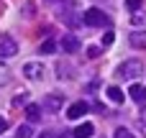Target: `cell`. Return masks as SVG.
<instances>
[{
	"label": "cell",
	"mask_w": 146,
	"mask_h": 138,
	"mask_svg": "<svg viewBox=\"0 0 146 138\" xmlns=\"http://www.w3.org/2000/svg\"><path fill=\"white\" fill-rule=\"evenodd\" d=\"M82 20H85L87 26H103V28H108V26H110V15H108V13H103V10H98V8L85 10Z\"/></svg>",
	"instance_id": "obj_1"
},
{
	"label": "cell",
	"mask_w": 146,
	"mask_h": 138,
	"mask_svg": "<svg viewBox=\"0 0 146 138\" xmlns=\"http://www.w3.org/2000/svg\"><path fill=\"white\" fill-rule=\"evenodd\" d=\"M115 74H118L121 79H133V77L141 74V61H139V59H128V61H123V64L115 69Z\"/></svg>",
	"instance_id": "obj_2"
},
{
	"label": "cell",
	"mask_w": 146,
	"mask_h": 138,
	"mask_svg": "<svg viewBox=\"0 0 146 138\" xmlns=\"http://www.w3.org/2000/svg\"><path fill=\"white\" fill-rule=\"evenodd\" d=\"M18 54V44L13 36L8 33H0V59H8V56H15Z\"/></svg>",
	"instance_id": "obj_3"
},
{
	"label": "cell",
	"mask_w": 146,
	"mask_h": 138,
	"mask_svg": "<svg viewBox=\"0 0 146 138\" xmlns=\"http://www.w3.org/2000/svg\"><path fill=\"white\" fill-rule=\"evenodd\" d=\"M87 110H90V105H87L85 100H77L74 105H69V110H67V118H69V120H77V118H82Z\"/></svg>",
	"instance_id": "obj_4"
},
{
	"label": "cell",
	"mask_w": 146,
	"mask_h": 138,
	"mask_svg": "<svg viewBox=\"0 0 146 138\" xmlns=\"http://www.w3.org/2000/svg\"><path fill=\"white\" fill-rule=\"evenodd\" d=\"M23 74L31 77V79H41V77H44V64H38V61H28V64H23Z\"/></svg>",
	"instance_id": "obj_5"
},
{
	"label": "cell",
	"mask_w": 146,
	"mask_h": 138,
	"mask_svg": "<svg viewBox=\"0 0 146 138\" xmlns=\"http://www.w3.org/2000/svg\"><path fill=\"white\" fill-rule=\"evenodd\" d=\"M59 46H62L67 54H74V51L80 49V38H77V36H72V33H67V36H62Z\"/></svg>",
	"instance_id": "obj_6"
},
{
	"label": "cell",
	"mask_w": 146,
	"mask_h": 138,
	"mask_svg": "<svg viewBox=\"0 0 146 138\" xmlns=\"http://www.w3.org/2000/svg\"><path fill=\"white\" fill-rule=\"evenodd\" d=\"M128 95H131L133 102H139V105H144V102H146V87H144V85H131Z\"/></svg>",
	"instance_id": "obj_7"
},
{
	"label": "cell",
	"mask_w": 146,
	"mask_h": 138,
	"mask_svg": "<svg viewBox=\"0 0 146 138\" xmlns=\"http://www.w3.org/2000/svg\"><path fill=\"white\" fill-rule=\"evenodd\" d=\"M26 118H28L31 123H38V120H41V105L28 102V105H26Z\"/></svg>",
	"instance_id": "obj_8"
},
{
	"label": "cell",
	"mask_w": 146,
	"mask_h": 138,
	"mask_svg": "<svg viewBox=\"0 0 146 138\" xmlns=\"http://www.w3.org/2000/svg\"><path fill=\"white\" fill-rule=\"evenodd\" d=\"M92 133H95L92 123H80V125L74 128V133H72V136H74V138H90Z\"/></svg>",
	"instance_id": "obj_9"
},
{
	"label": "cell",
	"mask_w": 146,
	"mask_h": 138,
	"mask_svg": "<svg viewBox=\"0 0 146 138\" xmlns=\"http://www.w3.org/2000/svg\"><path fill=\"white\" fill-rule=\"evenodd\" d=\"M62 102H64V97H62V95H49V97L44 100V108H49V110H59V108H62Z\"/></svg>",
	"instance_id": "obj_10"
},
{
	"label": "cell",
	"mask_w": 146,
	"mask_h": 138,
	"mask_svg": "<svg viewBox=\"0 0 146 138\" xmlns=\"http://www.w3.org/2000/svg\"><path fill=\"white\" fill-rule=\"evenodd\" d=\"M131 46H133V49H146V31L131 33Z\"/></svg>",
	"instance_id": "obj_11"
},
{
	"label": "cell",
	"mask_w": 146,
	"mask_h": 138,
	"mask_svg": "<svg viewBox=\"0 0 146 138\" xmlns=\"http://www.w3.org/2000/svg\"><path fill=\"white\" fill-rule=\"evenodd\" d=\"M108 97H110L113 102H118V105H121V102H123V92H121V87L110 85V87H108Z\"/></svg>",
	"instance_id": "obj_12"
},
{
	"label": "cell",
	"mask_w": 146,
	"mask_h": 138,
	"mask_svg": "<svg viewBox=\"0 0 146 138\" xmlns=\"http://www.w3.org/2000/svg\"><path fill=\"white\" fill-rule=\"evenodd\" d=\"M54 51H56V41H44L38 49V54H54Z\"/></svg>",
	"instance_id": "obj_13"
},
{
	"label": "cell",
	"mask_w": 146,
	"mask_h": 138,
	"mask_svg": "<svg viewBox=\"0 0 146 138\" xmlns=\"http://www.w3.org/2000/svg\"><path fill=\"white\" fill-rule=\"evenodd\" d=\"M8 79H10V72H8V67H5V64L0 61V87H3V85H5Z\"/></svg>",
	"instance_id": "obj_14"
},
{
	"label": "cell",
	"mask_w": 146,
	"mask_h": 138,
	"mask_svg": "<svg viewBox=\"0 0 146 138\" xmlns=\"http://www.w3.org/2000/svg\"><path fill=\"white\" fill-rule=\"evenodd\" d=\"M113 136H115V138H136L128 128H115V133H113Z\"/></svg>",
	"instance_id": "obj_15"
},
{
	"label": "cell",
	"mask_w": 146,
	"mask_h": 138,
	"mask_svg": "<svg viewBox=\"0 0 146 138\" xmlns=\"http://www.w3.org/2000/svg\"><path fill=\"white\" fill-rule=\"evenodd\" d=\"M18 138H31V128L28 125H21L18 128Z\"/></svg>",
	"instance_id": "obj_16"
},
{
	"label": "cell",
	"mask_w": 146,
	"mask_h": 138,
	"mask_svg": "<svg viewBox=\"0 0 146 138\" xmlns=\"http://www.w3.org/2000/svg\"><path fill=\"white\" fill-rule=\"evenodd\" d=\"M126 8L128 10H139L141 8V0H126Z\"/></svg>",
	"instance_id": "obj_17"
},
{
	"label": "cell",
	"mask_w": 146,
	"mask_h": 138,
	"mask_svg": "<svg viewBox=\"0 0 146 138\" xmlns=\"http://www.w3.org/2000/svg\"><path fill=\"white\" fill-rule=\"evenodd\" d=\"M113 38H115V33H113V31H108V33L103 36V44H105V46H110V44H113Z\"/></svg>",
	"instance_id": "obj_18"
},
{
	"label": "cell",
	"mask_w": 146,
	"mask_h": 138,
	"mask_svg": "<svg viewBox=\"0 0 146 138\" xmlns=\"http://www.w3.org/2000/svg\"><path fill=\"white\" fill-rule=\"evenodd\" d=\"M87 56H90V59H98V56H100V49H98V46H90V49H87Z\"/></svg>",
	"instance_id": "obj_19"
},
{
	"label": "cell",
	"mask_w": 146,
	"mask_h": 138,
	"mask_svg": "<svg viewBox=\"0 0 146 138\" xmlns=\"http://www.w3.org/2000/svg\"><path fill=\"white\" fill-rule=\"evenodd\" d=\"M23 102H26L23 95H15V97H13V105H23Z\"/></svg>",
	"instance_id": "obj_20"
},
{
	"label": "cell",
	"mask_w": 146,
	"mask_h": 138,
	"mask_svg": "<svg viewBox=\"0 0 146 138\" xmlns=\"http://www.w3.org/2000/svg\"><path fill=\"white\" fill-rule=\"evenodd\" d=\"M5 128H8V123H5V120H3V118H0V136H3V133H5Z\"/></svg>",
	"instance_id": "obj_21"
},
{
	"label": "cell",
	"mask_w": 146,
	"mask_h": 138,
	"mask_svg": "<svg viewBox=\"0 0 146 138\" xmlns=\"http://www.w3.org/2000/svg\"><path fill=\"white\" fill-rule=\"evenodd\" d=\"M38 138H56L54 133H44V136H38Z\"/></svg>",
	"instance_id": "obj_22"
},
{
	"label": "cell",
	"mask_w": 146,
	"mask_h": 138,
	"mask_svg": "<svg viewBox=\"0 0 146 138\" xmlns=\"http://www.w3.org/2000/svg\"><path fill=\"white\" fill-rule=\"evenodd\" d=\"M139 128H141V131H144V133H146V123H139Z\"/></svg>",
	"instance_id": "obj_23"
}]
</instances>
